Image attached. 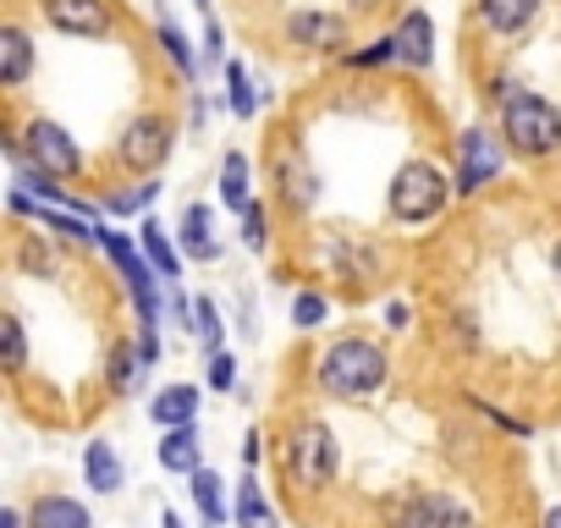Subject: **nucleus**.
Segmentation results:
<instances>
[{
	"instance_id": "obj_1",
	"label": "nucleus",
	"mask_w": 561,
	"mask_h": 528,
	"mask_svg": "<svg viewBox=\"0 0 561 528\" xmlns=\"http://www.w3.org/2000/svg\"><path fill=\"white\" fill-rule=\"evenodd\" d=\"M391 375V358L375 336H342L325 347L320 358V391L336 397V402H358V397H375Z\"/></svg>"
},
{
	"instance_id": "obj_2",
	"label": "nucleus",
	"mask_w": 561,
	"mask_h": 528,
	"mask_svg": "<svg viewBox=\"0 0 561 528\" xmlns=\"http://www.w3.org/2000/svg\"><path fill=\"white\" fill-rule=\"evenodd\" d=\"M501 138L517 160H550L561 149V111L534 94V89H517L506 105H501Z\"/></svg>"
},
{
	"instance_id": "obj_3",
	"label": "nucleus",
	"mask_w": 561,
	"mask_h": 528,
	"mask_svg": "<svg viewBox=\"0 0 561 528\" xmlns=\"http://www.w3.org/2000/svg\"><path fill=\"white\" fill-rule=\"evenodd\" d=\"M451 187H457V182H446L440 165H430V160H408V165H397L386 198H391V215H397L402 226H430V220L451 204Z\"/></svg>"
},
{
	"instance_id": "obj_4",
	"label": "nucleus",
	"mask_w": 561,
	"mask_h": 528,
	"mask_svg": "<svg viewBox=\"0 0 561 528\" xmlns=\"http://www.w3.org/2000/svg\"><path fill=\"white\" fill-rule=\"evenodd\" d=\"M7 154L45 171V176H56V182H72L83 171V149L72 144V133L61 122H45V116H34L23 127V138H7Z\"/></svg>"
},
{
	"instance_id": "obj_5",
	"label": "nucleus",
	"mask_w": 561,
	"mask_h": 528,
	"mask_svg": "<svg viewBox=\"0 0 561 528\" xmlns=\"http://www.w3.org/2000/svg\"><path fill=\"white\" fill-rule=\"evenodd\" d=\"M287 468L298 490H331L336 479V435L320 418H304L287 440Z\"/></svg>"
},
{
	"instance_id": "obj_6",
	"label": "nucleus",
	"mask_w": 561,
	"mask_h": 528,
	"mask_svg": "<svg viewBox=\"0 0 561 528\" xmlns=\"http://www.w3.org/2000/svg\"><path fill=\"white\" fill-rule=\"evenodd\" d=\"M171 149H176V122H171V116H160V111L133 116V122L122 127V144H116L122 165H127V171H138V176H154V171L171 160Z\"/></svg>"
},
{
	"instance_id": "obj_7",
	"label": "nucleus",
	"mask_w": 561,
	"mask_h": 528,
	"mask_svg": "<svg viewBox=\"0 0 561 528\" xmlns=\"http://www.w3.org/2000/svg\"><path fill=\"white\" fill-rule=\"evenodd\" d=\"M100 248L111 253V264L122 271V282H127V292H133V303H138V325L144 331H154V320H160V292H154V259L144 253V248H133L122 231H100Z\"/></svg>"
},
{
	"instance_id": "obj_8",
	"label": "nucleus",
	"mask_w": 561,
	"mask_h": 528,
	"mask_svg": "<svg viewBox=\"0 0 561 528\" xmlns=\"http://www.w3.org/2000/svg\"><path fill=\"white\" fill-rule=\"evenodd\" d=\"M506 165V138L501 133H484V127H468L457 133V193H479L484 182H495Z\"/></svg>"
},
{
	"instance_id": "obj_9",
	"label": "nucleus",
	"mask_w": 561,
	"mask_h": 528,
	"mask_svg": "<svg viewBox=\"0 0 561 528\" xmlns=\"http://www.w3.org/2000/svg\"><path fill=\"white\" fill-rule=\"evenodd\" d=\"M45 23L56 34H72V39H111L116 34V18L105 0H45Z\"/></svg>"
},
{
	"instance_id": "obj_10",
	"label": "nucleus",
	"mask_w": 561,
	"mask_h": 528,
	"mask_svg": "<svg viewBox=\"0 0 561 528\" xmlns=\"http://www.w3.org/2000/svg\"><path fill=\"white\" fill-rule=\"evenodd\" d=\"M397 528H473V512L457 495H446V490H424V495L402 501Z\"/></svg>"
},
{
	"instance_id": "obj_11",
	"label": "nucleus",
	"mask_w": 561,
	"mask_h": 528,
	"mask_svg": "<svg viewBox=\"0 0 561 528\" xmlns=\"http://www.w3.org/2000/svg\"><path fill=\"white\" fill-rule=\"evenodd\" d=\"M391 39H397V67H408V72H430L435 67V23H430L424 7H408L397 18Z\"/></svg>"
},
{
	"instance_id": "obj_12",
	"label": "nucleus",
	"mask_w": 561,
	"mask_h": 528,
	"mask_svg": "<svg viewBox=\"0 0 561 528\" xmlns=\"http://www.w3.org/2000/svg\"><path fill=\"white\" fill-rule=\"evenodd\" d=\"M275 193H280V204H287L293 215H309L320 204V176H314L309 154L287 149V154L275 160Z\"/></svg>"
},
{
	"instance_id": "obj_13",
	"label": "nucleus",
	"mask_w": 561,
	"mask_h": 528,
	"mask_svg": "<svg viewBox=\"0 0 561 528\" xmlns=\"http://www.w3.org/2000/svg\"><path fill=\"white\" fill-rule=\"evenodd\" d=\"M287 45L331 56V50L347 45V18H336V12H293L287 18Z\"/></svg>"
},
{
	"instance_id": "obj_14",
	"label": "nucleus",
	"mask_w": 561,
	"mask_h": 528,
	"mask_svg": "<svg viewBox=\"0 0 561 528\" xmlns=\"http://www.w3.org/2000/svg\"><path fill=\"white\" fill-rule=\"evenodd\" d=\"M28 72H34V39H28V28L7 23L0 28V89H23Z\"/></svg>"
},
{
	"instance_id": "obj_15",
	"label": "nucleus",
	"mask_w": 561,
	"mask_h": 528,
	"mask_svg": "<svg viewBox=\"0 0 561 528\" xmlns=\"http://www.w3.org/2000/svg\"><path fill=\"white\" fill-rule=\"evenodd\" d=\"M176 242L187 259H220V242H215V209L209 204H187L182 220H176Z\"/></svg>"
},
{
	"instance_id": "obj_16",
	"label": "nucleus",
	"mask_w": 561,
	"mask_h": 528,
	"mask_svg": "<svg viewBox=\"0 0 561 528\" xmlns=\"http://www.w3.org/2000/svg\"><path fill=\"white\" fill-rule=\"evenodd\" d=\"M534 18H539V0H479V23H484L495 39L523 34Z\"/></svg>"
},
{
	"instance_id": "obj_17",
	"label": "nucleus",
	"mask_w": 561,
	"mask_h": 528,
	"mask_svg": "<svg viewBox=\"0 0 561 528\" xmlns=\"http://www.w3.org/2000/svg\"><path fill=\"white\" fill-rule=\"evenodd\" d=\"M28 528H94L89 506L72 501V495H39L28 506Z\"/></svg>"
},
{
	"instance_id": "obj_18",
	"label": "nucleus",
	"mask_w": 561,
	"mask_h": 528,
	"mask_svg": "<svg viewBox=\"0 0 561 528\" xmlns=\"http://www.w3.org/2000/svg\"><path fill=\"white\" fill-rule=\"evenodd\" d=\"M144 375H149V364H144L138 342H116V347L105 353V380H111L116 397H133V391L144 386Z\"/></svg>"
},
{
	"instance_id": "obj_19",
	"label": "nucleus",
	"mask_w": 561,
	"mask_h": 528,
	"mask_svg": "<svg viewBox=\"0 0 561 528\" xmlns=\"http://www.w3.org/2000/svg\"><path fill=\"white\" fill-rule=\"evenodd\" d=\"M83 473H89V490H94V495H116V490H122V457H116V446H111V440H89Z\"/></svg>"
},
{
	"instance_id": "obj_20",
	"label": "nucleus",
	"mask_w": 561,
	"mask_h": 528,
	"mask_svg": "<svg viewBox=\"0 0 561 528\" xmlns=\"http://www.w3.org/2000/svg\"><path fill=\"white\" fill-rule=\"evenodd\" d=\"M160 468H171V473H198L204 462H198V429L193 424H176V429H165V440H160Z\"/></svg>"
},
{
	"instance_id": "obj_21",
	"label": "nucleus",
	"mask_w": 561,
	"mask_h": 528,
	"mask_svg": "<svg viewBox=\"0 0 561 528\" xmlns=\"http://www.w3.org/2000/svg\"><path fill=\"white\" fill-rule=\"evenodd\" d=\"M375 259H380V253H375V242H347V237H342V242L331 248V271H336L342 282H358V287H364V282L380 271Z\"/></svg>"
},
{
	"instance_id": "obj_22",
	"label": "nucleus",
	"mask_w": 561,
	"mask_h": 528,
	"mask_svg": "<svg viewBox=\"0 0 561 528\" xmlns=\"http://www.w3.org/2000/svg\"><path fill=\"white\" fill-rule=\"evenodd\" d=\"M149 413H154V424H165V429L193 424V413H198V386H165V391L149 402Z\"/></svg>"
},
{
	"instance_id": "obj_23",
	"label": "nucleus",
	"mask_w": 561,
	"mask_h": 528,
	"mask_svg": "<svg viewBox=\"0 0 561 528\" xmlns=\"http://www.w3.org/2000/svg\"><path fill=\"white\" fill-rule=\"evenodd\" d=\"M220 204L237 209V215L253 204V198H248V154H242V149H226V154H220Z\"/></svg>"
},
{
	"instance_id": "obj_24",
	"label": "nucleus",
	"mask_w": 561,
	"mask_h": 528,
	"mask_svg": "<svg viewBox=\"0 0 561 528\" xmlns=\"http://www.w3.org/2000/svg\"><path fill=\"white\" fill-rule=\"evenodd\" d=\"M187 490H193V501H198V517H204L209 528H220V523H226V484H220V473L198 468Z\"/></svg>"
},
{
	"instance_id": "obj_25",
	"label": "nucleus",
	"mask_w": 561,
	"mask_h": 528,
	"mask_svg": "<svg viewBox=\"0 0 561 528\" xmlns=\"http://www.w3.org/2000/svg\"><path fill=\"white\" fill-rule=\"evenodd\" d=\"M144 253L154 259V271H160V276H176V271H182V259H187L182 242H171V237L160 231V220H144Z\"/></svg>"
},
{
	"instance_id": "obj_26",
	"label": "nucleus",
	"mask_w": 561,
	"mask_h": 528,
	"mask_svg": "<svg viewBox=\"0 0 561 528\" xmlns=\"http://www.w3.org/2000/svg\"><path fill=\"white\" fill-rule=\"evenodd\" d=\"M237 523H242V528H275V506L264 501L259 479H242V484H237Z\"/></svg>"
},
{
	"instance_id": "obj_27",
	"label": "nucleus",
	"mask_w": 561,
	"mask_h": 528,
	"mask_svg": "<svg viewBox=\"0 0 561 528\" xmlns=\"http://www.w3.org/2000/svg\"><path fill=\"white\" fill-rule=\"evenodd\" d=\"M154 39H160V50H165V56L176 61V72H182L187 83H198V61H193V45H187V34H182L176 23H165V18H160Z\"/></svg>"
},
{
	"instance_id": "obj_28",
	"label": "nucleus",
	"mask_w": 561,
	"mask_h": 528,
	"mask_svg": "<svg viewBox=\"0 0 561 528\" xmlns=\"http://www.w3.org/2000/svg\"><path fill=\"white\" fill-rule=\"evenodd\" d=\"M226 105H231L242 122H253V116H259V94H253V83H248V67H242V61H226Z\"/></svg>"
},
{
	"instance_id": "obj_29",
	"label": "nucleus",
	"mask_w": 561,
	"mask_h": 528,
	"mask_svg": "<svg viewBox=\"0 0 561 528\" xmlns=\"http://www.w3.org/2000/svg\"><path fill=\"white\" fill-rule=\"evenodd\" d=\"M0 364H7V375H23V364H28V336H23V320L18 314H7L0 320Z\"/></svg>"
},
{
	"instance_id": "obj_30",
	"label": "nucleus",
	"mask_w": 561,
	"mask_h": 528,
	"mask_svg": "<svg viewBox=\"0 0 561 528\" xmlns=\"http://www.w3.org/2000/svg\"><path fill=\"white\" fill-rule=\"evenodd\" d=\"M154 193H160V182L149 176L144 187H122V193H111V198H105V209H111V215H144V209L154 204Z\"/></svg>"
},
{
	"instance_id": "obj_31",
	"label": "nucleus",
	"mask_w": 561,
	"mask_h": 528,
	"mask_svg": "<svg viewBox=\"0 0 561 528\" xmlns=\"http://www.w3.org/2000/svg\"><path fill=\"white\" fill-rule=\"evenodd\" d=\"M242 242H248L253 253H264V242H270V215H264V204H248V209H242Z\"/></svg>"
},
{
	"instance_id": "obj_32",
	"label": "nucleus",
	"mask_w": 561,
	"mask_h": 528,
	"mask_svg": "<svg viewBox=\"0 0 561 528\" xmlns=\"http://www.w3.org/2000/svg\"><path fill=\"white\" fill-rule=\"evenodd\" d=\"M18 259H23V271H34V276H50L56 271V259H50V248L39 237H23L18 242Z\"/></svg>"
},
{
	"instance_id": "obj_33",
	"label": "nucleus",
	"mask_w": 561,
	"mask_h": 528,
	"mask_svg": "<svg viewBox=\"0 0 561 528\" xmlns=\"http://www.w3.org/2000/svg\"><path fill=\"white\" fill-rule=\"evenodd\" d=\"M320 320H325V298H320V292H298V298H293V325L309 331V325H320Z\"/></svg>"
},
{
	"instance_id": "obj_34",
	"label": "nucleus",
	"mask_w": 561,
	"mask_h": 528,
	"mask_svg": "<svg viewBox=\"0 0 561 528\" xmlns=\"http://www.w3.org/2000/svg\"><path fill=\"white\" fill-rule=\"evenodd\" d=\"M380 61H397V39H375L369 50H347V67H380Z\"/></svg>"
},
{
	"instance_id": "obj_35",
	"label": "nucleus",
	"mask_w": 561,
	"mask_h": 528,
	"mask_svg": "<svg viewBox=\"0 0 561 528\" xmlns=\"http://www.w3.org/2000/svg\"><path fill=\"white\" fill-rule=\"evenodd\" d=\"M231 380H237V364H231L226 347H215V353H209V386H215V391H231Z\"/></svg>"
},
{
	"instance_id": "obj_36",
	"label": "nucleus",
	"mask_w": 561,
	"mask_h": 528,
	"mask_svg": "<svg viewBox=\"0 0 561 528\" xmlns=\"http://www.w3.org/2000/svg\"><path fill=\"white\" fill-rule=\"evenodd\" d=\"M220 56H226V28L209 18V34H204V61H209V67H220Z\"/></svg>"
},
{
	"instance_id": "obj_37",
	"label": "nucleus",
	"mask_w": 561,
	"mask_h": 528,
	"mask_svg": "<svg viewBox=\"0 0 561 528\" xmlns=\"http://www.w3.org/2000/svg\"><path fill=\"white\" fill-rule=\"evenodd\" d=\"M386 325H391V331H408V325H413L408 303H386Z\"/></svg>"
},
{
	"instance_id": "obj_38",
	"label": "nucleus",
	"mask_w": 561,
	"mask_h": 528,
	"mask_svg": "<svg viewBox=\"0 0 561 528\" xmlns=\"http://www.w3.org/2000/svg\"><path fill=\"white\" fill-rule=\"evenodd\" d=\"M380 0H347V12H375Z\"/></svg>"
},
{
	"instance_id": "obj_39",
	"label": "nucleus",
	"mask_w": 561,
	"mask_h": 528,
	"mask_svg": "<svg viewBox=\"0 0 561 528\" xmlns=\"http://www.w3.org/2000/svg\"><path fill=\"white\" fill-rule=\"evenodd\" d=\"M545 528H561V506H550V512H545Z\"/></svg>"
},
{
	"instance_id": "obj_40",
	"label": "nucleus",
	"mask_w": 561,
	"mask_h": 528,
	"mask_svg": "<svg viewBox=\"0 0 561 528\" xmlns=\"http://www.w3.org/2000/svg\"><path fill=\"white\" fill-rule=\"evenodd\" d=\"M0 528H23V517H18V512H7V517H0Z\"/></svg>"
},
{
	"instance_id": "obj_41",
	"label": "nucleus",
	"mask_w": 561,
	"mask_h": 528,
	"mask_svg": "<svg viewBox=\"0 0 561 528\" xmlns=\"http://www.w3.org/2000/svg\"><path fill=\"white\" fill-rule=\"evenodd\" d=\"M550 264H556V276H561V242H556V248H550Z\"/></svg>"
},
{
	"instance_id": "obj_42",
	"label": "nucleus",
	"mask_w": 561,
	"mask_h": 528,
	"mask_svg": "<svg viewBox=\"0 0 561 528\" xmlns=\"http://www.w3.org/2000/svg\"><path fill=\"white\" fill-rule=\"evenodd\" d=\"M193 7H209V0H193Z\"/></svg>"
}]
</instances>
